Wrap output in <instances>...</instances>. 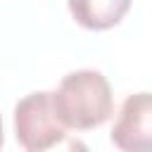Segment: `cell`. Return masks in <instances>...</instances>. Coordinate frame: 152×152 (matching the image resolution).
I'll return each mask as SVG.
<instances>
[{"label":"cell","mask_w":152,"mask_h":152,"mask_svg":"<svg viewBox=\"0 0 152 152\" xmlns=\"http://www.w3.org/2000/svg\"><path fill=\"white\" fill-rule=\"evenodd\" d=\"M52 97L64 126L76 131H90L102 126L114 107L107 78L93 69L66 74Z\"/></svg>","instance_id":"1"},{"label":"cell","mask_w":152,"mask_h":152,"mask_svg":"<svg viewBox=\"0 0 152 152\" xmlns=\"http://www.w3.org/2000/svg\"><path fill=\"white\" fill-rule=\"evenodd\" d=\"M128 7L131 0H69L71 17L90 31H104L116 26Z\"/></svg>","instance_id":"4"},{"label":"cell","mask_w":152,"mask_h":152,"mask_svg":"<svg viewBox=\"0 0 152 152\" xmlns=\"http://www.w3.org/2000/svg\"><path fill=\"white\" fill-rule=\"evenodd\" d=\"M64 121L57 114L52 93L38 90L26 95L14 107V133L24 150L40 152L64 138Z\"/></svg>","instance_id":"2"},{"label":"cell","mask_w":152,"mask_h":152,"mask_svg":"<svg viewBox=\"0 0 152 152\" xmlns=\"http://www.w3.org/2000/svg\"><path fill=\"white\" fill-rule=\"evenodd\" d=\"M112 142L126 152H152V93H135L124 100Z\"/></svg>","instance_id":"3"}]
</instances>
